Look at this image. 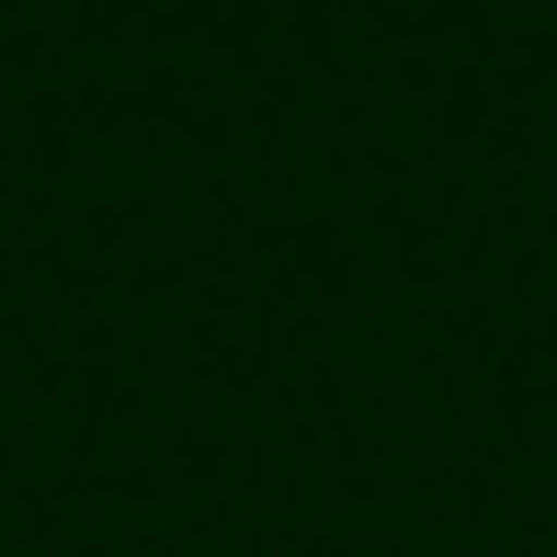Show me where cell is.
Wrapping results in <instances>:
<instances>
[]
</instances>
